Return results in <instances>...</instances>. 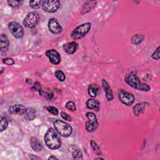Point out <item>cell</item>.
<instances>
[{"mask_svg": "<svg viewBox=\"0 0 160 160\" xmlns=\"http://www.w3.org/2000/svg\"><path fill=\"white\" fill-rule=\"evenodd\" d=\"M124 81L129 86L138 91L146 92L151 90V87L148 84L142 82L137 74L134 71L128 73L125 76Z\"/></svg>", "mask_w": 160, "mask_h": 160, "instance_id": "obj_1", "label": "cell"}, {"mask_svg": "<svg viewBox=\"0 0 160 160\" xmlns=\"http://www.w3.org/2000/svg\"><path fill=\"white\" fill-rule=\"evenodd\" d=\"M44 142L47 147L51 149H57L61 146V141L55 130L50 128L44 137Z\"/></svg>", "mask_w": 160, "mask_h": 160, "instance_id": "obj_2", "label": "cell"}, {"mask_svg": "<svg viewBox=\"0 0 160 160\" xmlns=\"http://www.w3.org/2000/svg\"><path fill=\"white\" fill-rule=\"evenodd\" d=\"M54 126L57 132L62 137H68L72 132V127L69 124L59 119L54 122Z\"/></svg>", "mask_w": 160, "mask_h": 160, "instance_id": "obj_3", "label": "cell"}, {"mask_svg": "<svg viewBox=\"0 0 160 160\" xmlns=\"http://www.w3.org/2000/svg\"><path fill=\"white\" fill-rule=\"evenodd\" d=\"M91 28V22H86L82 24L75 29H73L71 34V36L72 39L74 40L79 39L84 37L90 31Z\"/></svg>", "mask_w": 160, "mask_h": 160, "instance_id": "obj_4", "label": "cell"}, {"mask_svg": "<svg viewBox=\"0 0 160 160\" xmlns=\"http://www.w3.org/2000/svg\"><path fill=\"white\" fill-rule=\"evenodd\" d=\"M39 21V14L35 11L29 12L23 20V24L28 28L35 27Z\"/></svg>", "mask_w": 160, "mask_h": 160, "instance_id": "obj_5", "label": "cell"}, {"mask_svg": "<svg viewBox=\"0 0 160 160\" xmlns=\"http://www.w3.org/2000/svg\"><path fill=\"white\" fill-rule=\"evenodd\" d=\"M88 121L86 122V129L89 132L95 131L98 126V121L96 115L91 112H88L86 114Z\"/></svg>", "mask_w": 160, "mask_h": 160, "instance_id": "obj_6", "label": "cell"}, {"mask_svg": "<svg viewBox=\"0 0 160 160\" xmlns=\"http://www.w3.org/2000/svg\"><path fill=\"white\" fill-rule=\"evenodd\" d=\"M118 98L119 101L124 104L126 106H131L134 102V95L128 91L124 89H120L118 92Z\"/></svg>", "mask_w": 160, "mask_h": 160, "instance_id": "obj_7", "label": "cell"}, {"mask_svg": "<svg viewBox=\"0 0 160 160\" xmlns=\"http://www.w3.org/2000/svg\"><path fill=\"white\" fill-rule=\"evenodd\" d=\"M42 9L48 12L53 13L57 11L60 6V2L58 0H48L42 1Z\"/></svg>", "mask_w": 160, "mask_h": 160, "instance_id": "obj_8", "label": "cell"}, {"mask_svg": "<svg viewBox=\"0 0 160 160\" xmlns=\"http://www.w3.org/2000/svg\"><path fill=\"white\" fill-rule=\"evenodd\" d=\"M8 29L12 35L16 38H21L24 35L22 27L16 22H11L8 24Z\"/></svg>", "mask_w": 160, "mask_h": 160, "instance_id": "obj_9", "label": "cell"}, {"mask_svg": "<svg viewBox=\"0 0 160 160\" xmlns=\"http://www.w3.org/2000/svg\"><path fill=\"white\" fill-rule=\"evenodd\" d=\"M48 27L50 32H51L54 34H58L61 32L62 29L60 24L59 23L57 19L54 18H52L49 19L48 23Z\"/></svg>", "mask_w": 160, "mask_h": 160, "instance_id": "obj_10", "label": "cell"}, {"mask_svg": "<svg viewBox=\"0 0 160 160\" xmlns=\"http://www.w3.org/2000/svg\"><path fill=\"white\" fill-rule=\"evenodd\" d=\"M46 56L49 58V61L54 65H57L61 62L59 53L55 49H49L46 52Z\"/></svg>", "mask_w": 160, "mask_h": 160, "instance_id": "obj_11", "label": "cell"}, {"mask_svg": "<svg viewBox=\"0 0 160 160\" xmlns=\"http://www.w3.org/2000/svg\"><path fill=\"white\" fill-rule=\"evenodd\" d=\"M26 108L22 104H14L9 107V112L12 114L23 115Z\"/></svg>", "mask_w": 160, "mask_h": 160, "instance_id": "obj_12", "label": "cell"}, {"mask_svg": "<svg viewBox=\"0 0 160 160\" xmlns=\"http://www.w3.org/2000/svg\"><path fill=\"white\" fill-rule=\"evenodd\" d=\"M64 51L69 54H74L78 48V44L75 41H71L64 44L62 46Z\"/></svg>", "mask_w": 160, "mask_h": 160, "instance_id": "obj_13", "label": "cell"}, {"mask_svg": "<svg viewBox=\"0 0 160 160\" xmlns=\"http://www.w3.org/2000/svg\"><path fill=\"white\" fill-rule=\"evenodd\" d=\"M30 145L32 149L36 152L41 151L43 148V145L42 142L39 140L38 138L36 137H31L30 138Z\"/></svg>", "mask_w": 160, "mask_h": 160, "instance_id": "obj_14", "label": "cell"}, {"mask_svg": "<svg viewBox=\"0 0 160 160\" xmlns=\"http://www.w3.org/2000/svg\"><path fill=\"white\" fill-rule=\"evenodd\" d=\"M102 86L104 89V92L106 94V98L108 99V101H111L113 99V93L112 91L111 90V88H110L109 84L108 83V82L105 80V79H102Z\"/></svg>", "mask_w": 160, "mask_h": 160, "instance_id": "obj_15", "label": "cell"}, {"mask_svg": "<svg viewBox=\"0 0 160 160\" xmlns=\"http://www.w3.org/2000/svg\"><path fill=\"white\" fill-rule=\"evenodd\" d=\"M96 1H88L85 2L81 9V14H84L91 11L96 6Z\"/></svg>", "mask_w": 160, "mask_h": 160, "instance_id": "obj_16", "label": "cell"}, {"mask_svg": "<svg viewBox=\"0 0 160 160\" xmlns=\"http://www.w3.org/2000/svg\"><path fill=\"white\" fill-rule=\"evenodd\" d=\"M23 115H24V118L27 121H32L36 116V109L32 108H26Z\"/></svg>", "mask_w": 160, "mask_h": 160, "instance_id": "obj_17", "label": "cell"}, {"mask_svg": "<svg viewBox=\"0 0 160 160\" xmlns=\"http://www.w3.org/2000/svg\"><path fill=\"white\" fill-rule=\"evenodd\" d=\"M100 102L98 101L95 100L94 99H89L86 101V106L88 109H94L97 111H99L100 108Z\"/></svg>", "mask_w": 160, "mask_h": 160, "instance_id": "obj_18", "label": "cell"}, {"mask_svg": "<svg viewBox=\"0 0 160 160\" xmlns=\"http://www.w3.org/2000/svg\"><path fill=\"white\" fill-rule=\"evenodd\" d=\"M9 40L8 37L4 34H1L0 36V48L1 51H4L8 49L9 46Z\"/></svg>", "mask_w": 160, "mask_h": 160, "instance_id": "obj_19", "label": "cell"}, {"mask_svg": "<svg viewBox=\"0 0 160 160\" xmlns=\"http://www.w3.org/2000/svg\"><path fill=\"white\" fill-rule=\"evenodd\" d=\"M146 108V104L144 102H141L136 104L132 108L133 113L135 116H139L144 112Z\"/></svg>", "mask_w": 160, "mask_h": 160, "instance_id": "obj_20", "label": "cell"}, {"mask_svg": "<svg viewBox=\"0 0 160 160\" xmlns=\"http://www.w3.org/2000/svg\"><path fill=\"white\" fill-rule=\"evenodd\" d=\"M99 91V88L97 84H90L88 88V92L89 95L92 98L96 97Z\"/></svg>", "mask_w": 160, "mask_h": 160, "instance_id": "obj_21", "label": "cell"}, {"mask_svg": "<svg viewBox=\"0 0 160 160\" xmlns=\"http://www.w3.org/2000/svg\"><path fill=\"white\" fill-rule=\"evenodd\" d=\"M39 92L41 96L47 99H51L54 96L53 92L49 88H48L44 89H41Z\"/></svg>", "mask_w": 160, "mask_h": 160, "instance_id": "obj_22", "label": "cell"}, {"mask_svg": "<svg viewBox=\"0 0 160 160\" xmlns=\"http://www.w3.org/2000/svg\"><path fill=\"white\" fill-rule=\"evenodd\" d=\"M91 147L93 151V152L96 154V155H101V150L99 145L97 144L96 142H95L94 140H91L90 142Z\"/></svg>", "mask_w": 160, "mask_h": 160, "instance_id": "obj_23", "label": "cell"}, {"mask_svg": "<svg viewBox=\"0 0 160 160\" xmlns=\"http://www.w3.org/2000/svg\"><path fill=\"white\" fill-rule=\"evenodd\" d=\"M72 158L74 159H82V158H83L82 153L81 151L77 148L72 149Z\"/></svg>", "mask_w": 160, "mask_h": 160, "instance_id": "obj_24", "label": "cell"}, {"mask_svg": "<svg viewBox=\"0 0 160 160\" xmlns=\"http://www.w3.org/2000/svg\"><path fill=\"white\" fill-rule=\"evenodd\" d=\"M144 39V36L142 34H135L131 39V41L134 44H138L141 43Z\"/></svg>", "mask_w": 160, "mask_h": 160, "instance_id": "obj_25", "label": "cell"}, {"mask_svg": "<svg viewBox=\"0 0 160 160\" xmlns=\"http://www.w3.org/2000/svg\"><path fill=\"white\" fill-rule=\"evenodd\" d=\"M8 126V120L5 117H1V121H0V131L2 132L4 130H5Z\"/></svg>", "mask_w": 160, "mask_h": 160, "instance_id": "obj_26", "label": "cell"}, {"mask_svg": "<svg viewBox=\"0 0 160 160\" xmlns=\"http://www.w3.org/2000/svg\"><path fill=\"white\" fill-rule=\"evenodd\" d=\"M54 75L56 76V78L61 82H63L65 79H66V76L64 74V73L61 71V70H57L55 71L54 72Z\"/></svg>", "mask_w": 160, "mask_h": 160, "instance_id": "obj_27", "label": "cell"}, {"mask_svg": "<svg viewBox=\"0 0 160 160\" xmlns=\"http://www.w3.org/2000/svg\"><path fill=\"white\" fill-rule=\"evenodd\" d=\"M42 4V1H29V6L32 9H38Z\"/></svg>", "mask_w": 160, "mask_h": 160, "instance_id": "obj_28", "label": "cell"}, {"mask_svg": "<svg viewBox=\"0 0 160 160\" xmlns=\"http://www.w3.org/2000/svg\"><path fill=\"white\" fill-rule=\"evenodd\" d=\"M66 108L68 109H69V110H70V111H74L76 109V104L74 102H72V101H68L66 103Z\"/></svg>", "mask_w": 160, "mask_h": 160, "instance_id": "obj_29", "label": "cell"}, {"mask_svg": "<svg viewBox=\"0 0 160 160\" xmlns=\"http://www.w3.org/2000/svg\"><path fill=\"white\" fill-rule=\"evenodd\" d=\"M7 2L9 4V6H10L12 8H16V7H18L19 6H20L22 2L20 1L10 0V1H8Z\"/></svg>", "mask_w": 160, "mask_h": 160, "instance_id": "obj_30", "label": "cell"}, {"mask_svg": "<svg viewBox=\"0 0 160 160\" xmlns=\"http://www.w3.org/2000/svg\"><path fill=\"white\" fill-rule=\"evenodd\" d=\"M47 110L49 112H50V113H51L52 114L55 115V116H57V115H58V114H59V111H58V109L56 108H55V107H54V106H48V107H47Z\"/></svg>", "mask_w": 160, "mask_h": 160, "instance_id": "obj_31", "label": "cell"}, {"mask_svg": "<svg viewBox=\"0 0 160 160\" xmlns=\"http://www.w3.org/2000/svg\"><path fill=\"white\" fill-rule=\"evenodd\" d=\"M159 49H160V47L158 46L156 49L154 51V52L152 54V58L153 59H155V60H158L159 58H160V54H159Z\"/></svg>", "mask_w": 160, "mask_h": 160, "instance_id": "obj_32", "label": "cell"}, {"mask_svg": "<svg viewBox=\"0 0 160 160\" xmlns=\"http://www.w3.org/2000/svg\"><path fill=\"white\" fill-rule=\"evenodd\" d=\"M2 62L7 65H12L14 64V61L11 58H6L2 59Z\"/></svg>", "mask_w": 160, "mask_h": 160, "instance_id": "obj_33", "label": "cell"}, {"mask_svg": "<svg viewBox=\"0 0 160 160\" xmlns=\"http://www.w3.org/2000/svg\"><path fill=\"white\" fill-rule=\"evenodd\" d=\"M61 116L62 117V118L66 121H71L72 120L71 118L70 117L69 115H68V114H67L65 112H61Z\"/></svg>", "mask_w": 160, "mask_h": 160, "instance_id": "obj_34", "label": "cell"}, {"mask_svg": "<svg viewBox=\"0 0 160 160\" xmlns=\"http://www.w3.org/2000/svg\"><path fill=\"white\" fill-rule=\"evenodd\" d=\"M32 89L34 90H36V91H40V90L41 89V83L38 81H36L34 83V85L32 86Z\"/></svg>", "mask_w": 160, "mask_h": 160, "instance_id": "obj_35", "label": "cell"}, {"mask_svg": "<svg viewBox=\"0 0 160 160\" xmlns=\"http://www.w3.org/2000/svg\"><path fill=\"white\" fill-rule=\"evenodd\" d=\"M58 158H56L55 156H52V155H51V156H49V158H48V159L49 160V159H57Z\"/></svg>", "mask_w": 160, "mask_h": 160, "instance_id": "obj_36", "label": "cell"}, {"mask_svg": "<svg viewBox=\"0 0 160 160\" xmlns=\"http://www.w3.org/2000/svg\"><path fill=\"white\" fill-rule=\"evenodd\" d=\"M96 159H104V158H96Z\"/></svg>", "mask_w": 160, "mask_h": 160, "instance_id": "obj_37", "label": "cell"}]
</instances>
